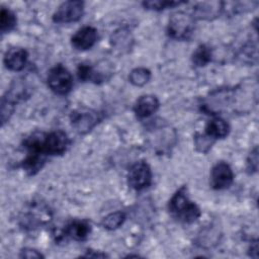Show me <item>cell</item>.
Listing matches in <instances>:
<instances>
[{
  "label": "cell",
  "instance_id": "6da1fadb",
  "mask_svg": "<svg viewBox=\"0 0 259 259\" xmlns=\"http://www.w3.org/2000/svg\"><path fill=\"white\" fill-rule=\"evenodd\" d=\"M168 209L174 219L185 224H191L200 217V209L196 203L189 199L185 186L173 194L169 200Z\"/></svg>",
  "mask_w": 259,
  "mask_h": 259
},
{
  "label": "cell",
  "instance_id": "7a4b0ae2",
  "mask_svg": "<svg viewBox=\"0 0 259 259\" xmlns=\"http://www.w3.org/2000/svg\"><path fill=\"white\" fill-rule=\"evenodd\" d=\"M194 31V17L186 12L177 11L169 18L167 33L177 40H187Z\"/></svg>",
  "mask_w": 259,
  "mask_h": 259
},
{
  "label": "cell",
  "instance_id": "3957f363",
  "mask_svg": "<svg viewBox=\"0 0 259 259\" xmlns=\"http://www.w3.org/2000/svg\"><path fill=\"white\" fill-rule=\"evenodd\" d=\"M48 85L56 94L66 95L73 87L72 75L63 65L58 64L49 72Z\"/></svg>",
  "mask_w": 259,
  "mask_h": 259
},
{
  "label": "cell",
  "instance_id": "277c9868",
  "mask_svg": "<svg viewBox=\"0 0 259 259\" xmlns=\"http://www.w3.org/2000/svg\"><path fill=\"white\" fill-rule=\"evenodd\" d=\"M128 185L135 190H143L152 183V171L148 163L139 161L133 164L127 173Z\"/></svg>",
  "mask_w": 259,
  "mask_h": 259
},
{
  "label": "cell",
  "instance_id": "5b68a950",
  "mask_svg": "<svg viewBox=\"0 0 259 259\" xmlns=\"http://www.w3.org/2000/svg\"><path fill=\"white\" fill-rule=\"evenodd\" d=\"M84 12V2L71 0L62 3L53 15V21L56 23H71L78 21Z\"/></svg>",
  "mask_w": 259,
  "mask_h": 259
},
{
  "label": "cell",
  "instance_id": "8992f818",
  "mask_svg": "<svg viewBox=\"0 0 259 259\" xmlns=\"http://www.w3.org/2000/svg\"><path fill=\"white\" fill-rule=\"evenodd\" d=\"M70 140L67 134L63 131H54L49 134H45L42 140V151L46 155H62L66 152Z\"/></svg>",
  "mask_w": 259,
  "mask_h": 259
},
{
  "label": "cell",
  "instance_id": "52a82bcc",
  "mask_svg": "<svg viewBox=\"0 0 259 259\" xmlns=\"http://www.w3.org/2000/svg\"><path fill=\"white\" fill-rule=\"evenodd\" d=\"M233 180L234 174L229 164L219 162L212 167L210 173V185L213 189H226L232 185Z\"/></svg>",
  "mask_w": 259,
  "mask_h": 259
},
{
  "label": "cell",
  "instance_id": "ba28073f",
  "mask_svg": "<svg viewBox=\"0 0 259 259\" xmlns=\"http://www.w3.org/2000/svg\"><path fill=\"white\" fill-rule=\"evenodd\" d=\"M97 40V30L93 26H83L71 37L72 46L79 51L91 49Z\"/></svg>",
  "mask_w": 259,
  "mask_h": 259
},
{
  "label": "cell",
  "instance_id": "9c48e42d",
  "mask_svg": "<svg viewBox=\"0 0 259 259\" xmlns=\"http://www.w3.org/2000/svg\"><path fill=\"white\" fill-rule=\"evenodd\" d=\"M99 120V114L95 111H74L71 115L72 125L81 134L88 133Z\"/></svg>",
  "mask_w": 259,
  "mask_h": 259
},
{
  "label": "cell",
  "instance_id": "30bf717a",
  "mask_svg": "<svg viewBox=\"0 0 259 259\" xmlns=\"http://www.w3.org/2000/svg\"><path fill=\"white\" fill-rule=\"evenodd\" d=\"M28 54L22 48H11L9 49L4 56V65L5 67L14 72H18L24 69L27 62Z\"/></svg>",
  "mask_w": 259,
  "mask_h": 259
},
{
  "label": "cell",
  "instance_id": "8fae6325",
  "mask_svg": "<svg viewBox=\"0 0 259 259\" xmlns=\"http://www.w3.org/2000/svg\"><path fill=\"white\" fill-rule=\"evenodd\" d=\"M159 100L156 96L147 94L141 96L134 105V112L140 118H146L155 113L159 108Z\"/></svg>",
  "mask_w": 259,
  "mask_h": 259
},
{
  "label": "cell",
  "instance_id": "7c38bea8",
  "mask_svg": "<svg viewBox=\"0 0 259 259\" xmlns=\"http://www.w3.org/2000/svg\"><path fill=\"white\" fill-rule=\"evenodd\" d=\"M90 232L91 226L87 221L74 220L66 226L63 235L75 241H84L88 238Z\"/></svg>",
  "mask_w": 259,
  "mask_h": 259
},
{
  "label": "cell",
  "instance_id": "4fadbf2b",
  "mask_svg": "<svg viewBox=\"0 0 259 259\" xmlns=\"http://www.w3.org/2000/svg\"><path fill=\"white\" fill-rule=\"evenodd\" d=\"M36 210V205L30 207L27 211V213H25L23 215V218L21 219L22 226H24L25 228H29L32 229L38 225L45 224L48 221H50V212L48 210V208H44L41 205L39 207H37V211Z\"/></svg>",
  "mask_w": 259,
  "mask_h": 259
},
{
  "label": "cell",
  "instance_id": "5bb4252c",
  "mask_svg": "<svg viewBox=\"0 0 259 259\" xmlns=\"http://www.w3.org/2000/svg\"><path fill=\"white\" fill-rule=\"evenodd\" d=\"M46 156L40 152L27 151V155L22 161L21 166L28 175H35L44 167Z\"/></svg>",
  "mask_w": 259,
  "mask_h": 259
},
{
  "label": "cell",
  "instance_id": "9a60e30c",
  "mask_svg": "<svg viewBox=\"0 0 259 259\" xmlns=\"http://www.w3.org/2000/svg\"><path fill=\"white\" fill-rule=\"evenodd\" d=\"M230 132L229 124L221 117H213L209 119L204 127V134L212 140L224 139Z\"/></svg>",
  "mask_w": 259,
  "mask_h": 259
},
{
  "label": "cell",
  "instance_id": "2e32d148",
  "mask_svg": "<svg viewBox=\"0 0 259 259\" xmlns=\"http://www.w3.org/2000/svg\"><path fill=\"white\" fill-rule=\"evenodd\" d=\"M223 9L221 2L199 3L193 9V17L199 19H211L217 17Z\"/></svg>",
  "mask_w": 259,
  "mask_h": 259
},
{
  "label": "cell",
  "instance_id": "e0dca14e",
  "mask_svg": "<svg viewBox=\"0 0 259 259\" xmlns=\"http://www.w3.org/2000/svg\"><path fill=\"white\" fill-rule=\"evenodd\" d=\"M77 75L78 78L83 82L100 83L104 79L101 73L96 71L92 66L88 64H80L77 69Z\"/></svg>",
  "mask_w": 259,
  "mask_h": 259
},
{
  "label": "cell",
  "instance_id": "ac0fdd59",
  "mask_svg": "<svg viewBox=\"0 0 259 259\" xmlns=\"http://www.w3.org/2000/svg\"><path fill=\"white\" fill-rule=\"evenodd\" d=\"M192 64L196 67H204L211 60V50L206 45H199L192 54Z\"/></svg>",
  "mask_w": 259,
  "mask_h": 259
},
{
  "label": "cell",
  "instance_id": "d6986e66",
  "mask_svg": "<svg viewBox=\"0 0 259 259\" xmlns=\"http://www.w3.org/2000/svg\"><path fill=\"white\" fill-rule=\"evenodd\" d=\"M16 16L8 8L2 7L0 11V30L2 33L9 32L16 25Z\"/></svg>",
  "mask_w": 259,
  "mask_h": 259
},
{
  "label": "cell",
  "instance_id": "ffe728a7",
  "mask_svg": "<svg viewBox=\"0 0 259 259\" xmlns=\"http://www.w3.org/2000/svg\"><path fill=\"white\" fill-rule=\"evenodd\" d=\"M150 79L151 71L143 67H139L132 70L128 75L130 82L135 86H144L150 81Z\"/></svg>",
  "mask_w": 259,
  "mask_h": 259
},
{
  "label": "cell",
  "instance_id": "44dd1931",
  "mask_svg": "<svg viewBox=\"0 0 259 259\" xmlns=\"http://www.w3.org/2000/svg\"><path fill=\"white\" fill-rule=\"evenodd\" d=\"M125 221V213L123 211H114L107 214L101 222L104 229L112 231L119 228Z\"/></svg>",
  "mask_w": 259,
  "mask_h": 259
},
{
  "label": "cell",
  "instance_id": "7402d4cb",
  "mask_svg": "<svg viewBox=\"0 0 259 259\" xmlns=\"http://www.w3.org/2000/svg\"><path fill=\"white\" fill-rule=\"evenodd\" d=\"M185 3L184 1H145L143 2V6L147 9H151V10H156V11H160V10H164L166 8H173L175 6H179L180 4Z\"/></svg>",
  "mask_w": 259,
  "mask_h": 259
},
{
  "label": "cell",
  "instance_id": "603a6c76",
  "mask_svg": "<svg viewBox=\"0 0 259 259\" xmlns=\"http://www.w3.org/2000/svg\"><path fill=\"white\" fill-rule=\"evenodd\" d=\"M213 142H214V140H212L211 138H209L205 134L201 135V134L197 133L194 136L195 148L198 152H201V153H206L210 149Z\"/></svg>",
  "mask_w": 259,
  "mask_h": 259
},
{
  "label": "cell",
  "instance_id": "cb8c5ba5",
  "mask_svg": "<svg viewBox=\"0 0 259 259\" xmlns=\"http://www.w3.org/2000/svg\"><path fill=\"white\" fill-rule=\"evenodd\" d=\"M247 169L251 174L255 173L258 169V149H257V147L254 148V150L250 153V155L247 159Z\"/></svg>",
  "mask_w": 259,
  "mask_h": 259
},
{
  "label": "cell",
  "instance_id": "d4e9b609",
  "mask_svg": "<svg viewBox=\"0 0 259 259\" xmlns=\"http://www.w3.org/2000/svg\"><path fill=\"white\" fill-rule=\"evenodd\" d=\"M19 257L21 258H42L44 255L41 253H39L38 251H36L35 249H31V248H24L21 250Z\"/></svg>",
  "mask_w": 259,
  "mask_h": 259
}]
</instances>
